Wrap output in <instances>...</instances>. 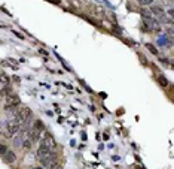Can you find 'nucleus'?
Wrapping results in <instances>:
<instances>
[{
    "label": "nucleus",
    "instance_id": "nucleus-19",
    "mask_svg": "<svg viewBox=\"0 0 174 169\" xmlns=\"http://www.w3.org/2000/svg\"><path fill=\"white\" fill-rule=\"evenodd\" d=\"M139 3H140L141 6H149V5H152V2L153 0H137Z\"/></svg>",
    "mask_w": 174,
    "mask_h": 169
},
{
    "label": "nucleus",
    "instance_id": "nucleus-5",
    "mask_svg": "<svg viewBox=\"0 0 174 169\" xmlns=\"http://www.w3.org/2000/svg\"><path fill=\"white\" fill-rule=\"evenodd\" d=\"M19 105V97L17 94H10L6 97V105H5V109H8L10 106H18Z\"/></svg>",
    "mask_w": 174,
    "mask_h": 169
},
{
    "label": "nucleus",
    "instance_id": "nucleus-3",
    "mask_svg": "<svg viewBox=\"0 0 174 169\" xmlns=\"http://www.w3.org/2000/svg\"><path fill=\"white\" fill-rule=\"evenodd\" d=\"M42 144L45 145L49 151H55V148H57V142H55L54 136L49 135V133H46V135H45V138L42 139Z\"/></svg>",
    "mask_w": 174,
    "mask_h": 169
},
{
    "label": "nucleus",
    "instance_id": "nucleus-12",
    "mask_svg": "<svg viewBox=\"0 0 174 169\" xmlns=\"http://www.w3.org/2000/svg\"><path fill=\"white\" fill-rule=\"evenodd\" d=\"M159 23H162V24H168V25H173V17H168L167 14H164L162 17H159Z\"/></svg>",
    "mask_w": 174,
    "mask_h": 169
},
{
    "label": "nucleus",
    "instance_id": "nucleus-7",
    "mask_svg": "<svg viewBox=\"0 0 174 169\" xmlns=\"http://www.w3.org/2000/svg\"><path fill=\"white\" fill-rule=\"evenodd\" d=\"M150 14H153L155 17L159 18L165 14V11H164L162 6H159V5H152V6H150Z\"/></svg>",
    "mask_w": 174,
    "mask_h": 169
},
{
    "label": "nucleus",
    "instance_id": "nucleus-27",
    "mask_svg": "<svg viewBox=\"0 0 174 169\" xmlns=\"http://www.w3.org/2000/svg\"><path fill=\"white\" fill-rule=\"evenodd\" d=\"M34 169H42V168H34Z\"/></svg>",
    "mask_w": 174,
    "mask_h": 169
},
{
    "label": "nucleus",
    "instance_id": "nucleus-8",
    "mask_svg": "<svg viewBox=\"0 0 174 169\" xmlns=\"http://www.w3.org/2000/svg\"><path fill=\"white\" fill-rule=\"evenodd\" d=\"M92 14L95 15L97 18H104L106 17V11H104V8L103 6H92Z\"/></svg>",
    "mask_w": 174,
    "mask_h": 169
},
{
    "label": "nucleus",
    "instance_id": "nucleus-2",
    "mask_svg": "<svg viewBox=\"0 0 174 169\" xmlns=\"http://www.w3.org/2000/svg\"><path fill=\"white\" fill-rule=\"evenodd\" d=\"M19 129H21V126H19L18 123H15L14 120L8 121V123H6V132H8V138H14V136L17 135V133H19Z\"/></svg>",
    "mask_w": 174,
    "mask_h": 169
},
{
    "label": "nucleus",
    "instance_id": "nucleus-25",
    "mask_svg": "<svg viewBox=\"0 0 174 169\" xmlns=\"http://www.w3.org/2000/svg\"><path fill=\"white\" fill-rule=\"evenodd\" d=\"M159 61H161L162 64H165V66H170V63H168V60H167V59H161Z\"/></svg>",
    "mask_w": 174,
    "mask_h": 169
},
{
    "label": "nucleus",
    "instance_id": "nucleus-15",
    "mask_svg": "<svg viewBox=\"0 0 174 169\" xmlns=\"http://www.w3.org/2000/svg\"><path fill=\"white\" fill-rule=\"evenodd\" d=\"M0 84L3 85H9V76L6 73H0Z\"/></svg>",
    "mask_w": 174,
    "mask_h": 169
},
{
    "label": "nucleus",
    "instance_id": "nucleus-28",
    "mask_svg": "<svg viewBox=\"0 0 174 169\" xmlns=\"http://www.w3.org/2000/svg\"><path fill=\"white\" fill-rule=\"evenodd\" d=\"M0 87H3V85H2V84H0Z\"/></svg>",
    "mask_w": 174,
    "mask_h": 169
},
{
    "label": "nucleus",
    "instance_id": "nucleus-20",
    "mask_svg": "<svg viewBox=\"0 0 174 169\" xmlns=\"http://www.w3.org/2000/svg\"><path fill=\"white\" fill-rule=\"evenodd\" d=\"M141 17H143V18L152 17V14H150V11H146V9H143V11H141Z\"/></svg>",
    "mask_w": 174,
    "mask_h": 169
},
{
    "label": "nucleus",
    "instance_id": "nucleus-22",
    "mask_svg": "<svg viewBox=\"0 0 174 169\" xmlns=\"http://www.w3.org/2000/svg\"><path fill=\"white\" fill-rule=\"evenodd\" d=\"M167 33H168V38H170V39L173 38V25H168V27H167Z\"/></svg>",
    "mask_w": 174,
    "mask_h": 169
},
{
    "label": "nucleus",
    "instance_id": "nucleus-11",
    "mask_svg": "<svg viewBox=\"0 0 174 169\" xmlns=\"http://www.w3.org/2000/svg\"><path fill=\"white\" fill-rule=\"evenodd\" d=\"M48 153H49V150H48V148H46V147H45V145L40 142L39 148H37V157H39V159H42V157H43L45 154H48Z\"/></svg>",
    "mask_w": 174,
    "mask_h": 169
},
{
    "label": "nucleus",
    "instance_id": "nucleus-13",
    "mask_svg": "<svg viewBox=\"0 0 174 169\" xmlns=\"http://www.w3.org/2000/svg\"><path fill=\"white\" fill-rule=\"evenodd\" d=\"M33 129L39 130V132H43V130H45V126H43V123H42L40 120H36L33 123Z\"/></svg>",
    "mask_w": 174,
    "mask_h": 169
},
{
    "label": "nucleus",
    "instance_id": "nucleus-4",
    "mask_svg": "<svg viewBox=\"0 0 174 169\" xmlns=\"http://www.w3.org/2000/svg\"><path fill=\"white\" fill-rule=\"evenodd\" d=\"M144 24L147 25V30H152V32H161V25L158 23L156 20H153L152 17H147V18H143Z\"/></svg>",
    "mask_w": 174,
    "mask_h": 169
},
{
    "label": "nucleus",
    "instance_id": "nucleus-17",
    "mask_svg": "<svg viewBox=\"0 0 174 169\" xmlns=\"http://www.w3.org/2000/svg\"><path fill=\"white\" fill-rule=\"evenodd\" d=\"M146 48H147V50H149L152 54H155V56L158 54V50L155 48V47H153V45H152V43H146Z\"/></svg>",
    "mask_w": 174,
    "mask_h": 169
},
{
    "label": "nucleus",
    "instance_id": "nucleus-21",
    "mask_svg": "<svg viewBox=\"0 0 174 169\" xmlns=\"http://www.w3.org/2000/svg\"><path fill=\"white\" fill-rule=\"evenodd\" d=\"M6 151H8V147H6L5 144H0V154L3 156V154H5Z\"/></svg>",
    "mask_w": 174,
    "mask_h": 169
},
{
    "label": "nucleus",
    "instance_id": "nucleus-14",
    "mask_svg": "<svg viewBox=\"0 0 174 169\" xmlns=\"http://www.w3.org/2000/svg\"><path fill=\"white\" fill-rule=\"evenodd\" d=\"M9 93H10V87H9V85H5V87L0 90V97H8Z\"/></svg>",
    "mask_w": 174,
    "mask_h": 169
},
{
    "label": "nucleus",
    "instance_id": "nucleus-24",
    "mask_svg": "<svg viewBox=\"0 0 174 169\" xmlns=\"http://www.w3.org/2000/svg\"><path fill=\"white\" fill-rule=\"evenodd\" d=\"M12 33L15 34V36H17V38H19V39H21V41H23V39H25L24 36H23V34L21 33H18V32H15V30H12Z\"/></svg>",
    "mask_w": 174,
    "mask_h": 169
},
{
    "label": "nucleus",
    "instance_id": "nucleus-1",
    "mask_svg": "<svg viewBox=\"0 0 174 169\" xmlns=\"http://www.w3.org/2000/svg\"><path fill=\"white\" fill-rule=\"evenodd\" d=\"M40 163L43 165V166H46V168H49L51 165L57 163V153H55V151H49L48 154H45V156L40 159Z\"/></svg>",
    "mask_w": 174,
    "mask_h": 169
},
{
    "label": "nucleus",
    "instance_id": "nucleus-9",
    "mask_svg": "<svg viewBox=\"0 0 174 169\" xmlns=\"http://www.w3.org/2000/svg\"><path fill=\"white\" fill-rule=\"evenodd\" d=\"M158 45L159 47H170V38H167L165 34H161L158 38Z\"/></svg>",
    "mask_w": 174,
    "mask_h": 169
},
{
    "label": "nucleus",
    "instance_id": "nucleus-26",
    "mask_svg": "<svg viewBox=\"0 0 174 169\" xmlns=\"http://www.w3.org/2000/svg\"><path fill=\"white\" fill-rule=\"evenodd\" d=\"M51 3H55V5H58V3H60V0H49Z\"/></svg>",
    "mask_w": 174,
    "mask_h": 169
},
{
    "label": "nucleus",
    "instance_id": "nucleus-6",
    "mask_svg": "<svg viewBox=\"0 0 174 169\" xmlns=\"http://www.w3.org/2000/svg\"><path fill=\"white\" fill-rule=\"evenodd\" d=\"M39 138H40V132H39V130H36L33 127L27 130V139H28V141L36 142V141H39Z\"/></svg>",
    "mask_w": 174,
    "mask_h": 169
},
{
    "label": "nucleus",
    "instance_id": "nucleus-23",
    "mask_svg": "<svg viewBox=\"0 0 174 169\" xmlns=\"http://www.w3.org/2000/svg\"><path fill=\"white\" fill-rule=\"evenodd\" d=\"M49 169H63L61 168V165H58V163H54V165H51Z\"/></svg>",
    "mask_w": 174,
    "mask_h": 169
},
{
    "label": "nucleus",
    "instance_id": "nucleus-16",
    "mask_svg": "<svg viewBox=\"0 0 174 169\" xmlns=\"http://www.w3.org/2000/svg\"><path fill=\"white\" fill-rule=\"evenodd\" d=\"M158 81H159V84L162 85V87H167V85H168V81H167V78L164 75L158 76Z\"/></svg>",
    "mask_w": 174,
    "mask_h": 169
},
{
    "label": "nucleus",
    "instance_id": "nucleus-10",
    "mask_svg": "<svg viewBox=\"0 0 174 169\" xmlns=\"http://www.w3.org/2000/svg\"><path fill=\"white\" fill-rule=\"evenodd\" d=\"M3 156H5V162H8V163H14V162L17 160V156H15V153L14 151H9L8 150Z\"/></svg>",
    "mask_w": 174,
    "mask_h": 169
},
{
    "label": "nucleus",
    "instance_id": "nucleus-18",
    "mask_svg": "<svg viewBox=\"0 0 174 169\" xmlns=\"http://www.w3.org/2000/svg\"><path fill=\"white\" fill-rule=\"evenodd\" d=\"M31 145H33V142H31V141H28V139H24L23 148H25V150H30V148H31Z\"/></svg>",
    "mask_w": 174,
    "mask_h": 169
}]
</instances>
